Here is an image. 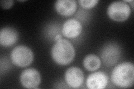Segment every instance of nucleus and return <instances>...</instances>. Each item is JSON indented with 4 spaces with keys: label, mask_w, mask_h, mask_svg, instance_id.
<instances>
[{
    "label": "nucleus",
    "mask_w": 134,
    "mask_h": 89,
    "mask_svg": "<svg viewBox=\"0 0 134 89\" xmlns=\"http://www.w3.org/2000/svg\"><path fill=\"white\" fill-rule=\"evenodd\" d=\"M84 74L82 70L77 67H71L65 74V80L66 84L72 88H79L84 81Z\"/></svg>",
    "instance_id": "nucleus-7"
},
{
    "label": "nucleus",
    "mask_w": 134,
    "mask_h": 89,
    "mask_svg": "<svg viewBox=\"0 0 134 89\" xmlns=\"http://www.w3.org/2000/svg\"><path fill=\"white\" fill-rule=\"evenodd\" d=\"M53 60L59 65H67L73 60L75 50L73 45L65 39L56 41L51 50Z\"/></svg>",
    "instance_id": "nucleus-2"
},
{
    "label": "nucleus",
    "mask_w": 134,
    "mask_h": 89,
    "mask_svg": "<svg viewBox=\"0 0 134 89\" xmlns=\"http://www.w3.org/2000/svg\"><path fill=\"white\" fill-rule=\"evenodd\" d=\"M83 66L85 68L89 71H94L98 69L100 65L101 61L97 55L93 54H90L84 58Z\"/></svg>",
    "instance_id": "nucleus-12"
},
{
    "label": "nucleus",
    "mask_w": 134,
    "mask_h": 89,
    "mask_svg": "<svg viewBox=\"0 0 134 89\" xmlns=\"http://www.w3.org/2000/svg\"><path fill=\"white\" fill-rule=\"evenodd\" d=\"M108 82L107 75L102 71L90 74L86 80V86L90 89H103L106 88Z\"/></svg>",
    "instance_id": "nucleus-8"
},
{
    "label": "nucleus",
    "mask_w": 134,
    "mask_h": 89,
    "mask_svg": "<svg viewBox=\"0 0 134 89\" xmlns=\"http://www.w3.org/2000/svg\"><path fill=\"white\" fill-rule=\"evenodd\" d=\"M62 39V36L61 35H60V34H58V35L55 36V39H55V41H58L59 40H61Z\"/></svg>",
    "instance_id": "nucleus-15"
},
{
    "label": "nucleus",
    "mask_w": 134,
    "mask_h": 89,
    "mask_svg": "<svg viewBox=\"0 0 134 89\" xmlns=\"http://www.w3.org/2000/svg\"><path fill=\"white\" fill-rule=\"evenodd\" d=\"M10 58L14 64L20 67H25L30 65L34 60L32 50L27 46L20 45L12 50Z\"/></svg>",
    "instance_id": "nucleus-3"
},
{
    "label": "nucleus",
    "mask_w": 134,
    "mask_h": 89,
    "mask_svg": "<svg viewBox=\"0 0 134 89\" xmlns=\"http://www.w3.org/2000/svg\"><path fill=\"white\" fill-rule=\"evenodd\" d=\"M55 8L61 15L71 16L77 10V2L75 0H58L55 3Z\"/></svg>",
    "instance_id": "nucleus-11"
},
{
    "label": "nucleus",
    "mask_w": 134,
    "mask_h": 89,
    "mask_svg": "<svg viewBox=\"0 0 134 89\" xmlns=\"http://www.w3.org/2000/svg\"><path fill=\"white\" fill-rule=\"evenodd\" d=\"M103 63L107 66L115 65L118 62L121 56V49L115 42H109L104 45L100 52Z\"/></svg>",
    "instance_id": "nucleus-5"
},
{
    "label": "nucleus",
    "mask_w": 134,
    "mask_h": 89,
    "mask_svg": "<svg viewBox=\"0 0 134 89\" xmlns=\"http://www.w3.org/2000/svg\"><path fill=\"white\" fill-rule=\"evenodd\" d=\"M97 0H79L78 2L83 8H91L97 5L98 3Z\"/></svg>",
    "instance_id": "nucleus-13"
},
{
    "label": "nucleus",
    "mask_w": 134,
    "mask_h": 89,
    "mask_svg": "<svg viewBox=\"0 0 134 89\" xmlns=\"http://www.w3.org/2000/svg\"><path fill=\"white\" fill-rule=\"evenodd\" d=\"M14 3V1L12 0H9V1H1V5L2 7L4 9L7 10L10 8Z\"/></svg>",
    "instance_id": "nucleus-14"
},
{
    "label": "nucleus",
    "mask_w": 134,
    "mask_h": 89,
    "mask_svg": "<svg viewBox=\"0 0 134 89\" xmlns=\"http://www.w3.org/2000/svg\"><path fill=\"white\" fill-rule=\"evenodd\" d=\"M19 39L18 32L12 27H6L0 31V44L3 47L14 45Z\"/></svg>",
    "instance_id": "nucleus-10"
},
{
    "label": "nucleus",
    "mask_w": 134,
    "mask_h": 89,
    "mask_svg": "<svg viewBox=\"0 0 134 89\" xmlns=\"http://www.w3.org/2000/svg\"><path fill=\"white\" fill-rule=\"evenodd\" d=\"M131 14V8L124 1H115L111 3L107 9V14L111 20L118 22L126 20Z\"/></svg>",
    "instance_id": "nucleus-4"
},
{
    "label": "nucleus",
    "mask_w": 134,
    "mask_h": 89,
    "mask_svg": "<svg viewBox=\"0 0 134 89\" xmlns=\"http://www.w3.org/2000/svg\"><path fill=\"white\" fill-rule=\"evenodd\" d=\"M22 85L27 88H36L41 82V75L35 69H27L23 71L20 77Z\"/></svg>",
    "instance_id": "nucleus-6"
},
{
    "label": "nucleus",
    "mask_w": 134,
    "mask_h": 89,
    "mask_svg": "<svg viewBox=\"0 0 134 89\" xmlns=\"http://www.w3.org/2000/svg\"><path fill=\"white\" fill-rule=\"evenodd\" d=\"M82 31V23L76 19L67 20L62 27V33L65 37L69 39L77 37Z\"/></svg>",
    "instance_id": "nucleus-9"
},
{
    "label": "nucleus",
    "mask_w": 134,
    "mask_h": 89,
    "mask_svg": "<svg viewBox=\"0 0 134 89\" xmlns=\"http://www.w3.org/2000/svg\"><path fill=\"white\" fill-rule=\"evenodd\" d=\"M111 81L115 85L121 88H129L134 81V66L130 62H124L113 69Z\"/></svg>",
    "instance_id": "nucleus-1"
}]
</instances>
